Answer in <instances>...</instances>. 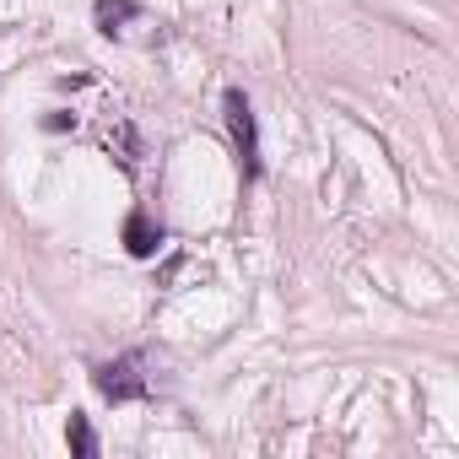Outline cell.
<instances>
[{"label":"cell","instance_id":"6da1fadb","mask_svg":"<svg viewBox=\"0 0 459 459\" xmlns=\"http://www.w3.org/2000/svg\"><path fill=\"white\" fill-rule=\"evenodd\" d=\"M92 384H98V394L114 400V405H125V400H146V394H152V378H146V357H141V351H125V357L103 362V368L92 373Z\"/></svg>","mask_w":459,"mask_h":459},{"label":"cell","instance_id":"7a4b0ae2","mask_svg":"<svg viewBox=\"0 0 459 459\" xmlns=\"http://www.w3.org/2000/svg\"><path fill=\"white\" fill-rule=\"evenodd\" d=\"M221 114H227V130H233V146H238L244 178H260V135H255V108H249V98L233 87V92L221 98Z\"/></svg>","mask_w":459,"mask_h":459},{"label":"cell","instance_id":"3957f363","mask_svg":"<svg viewBox=\"0 0 459 459\" xmlns=\"http://www.w3.org/2000/svg\"><path fill=\"white\" fill-rule=\"evenodd\" d=\"M125 249H130L135 260H152V255L162 249V227H157V221H152L141 205L125 216Z\"/></svg>","mask_w":459,"mask_h":459},{"label":"cell","instance_id":"277c9868","mask_svg":"<svg viewBox=\"0 0 459 459\" xmlns=\"http://www.w3.org/2000/svg\"><path fill=\"white\" fill-rule=\"evenodd\" d=\"M141 17V0H98V6H92V22H98V33H119L125 22H135Z\"/></svg>","mask_w":459,"mask_h":459},{"label":"cell","instance_id":"5b68a950","mask_svg":"<svg viewBox=\"0 0 459 459\" xmlns=\"http://www.w3.org/2000/svg\"><path fill=\"white\" fill-rule=\"evenodd\" d=\"M65 443H71L76 459H98V432H92V421H87L82 411H71V421H65Z\"/></svg>","mask_w":459,"mask_h":459},{"label":"cell","instance_id":"8992f818","mask_svg":"<svg viewBox=\"0 0 459 459\" xmlns=\"http://www.w3.org/2000/svg\"><path fill=\"white\" fill-rule=\"evenodd\" d=\"M135 162H141V141H135V130H130V125H119V168H125V173H135Z\"/></svg>","mask_w":459,"mask_h":459},{"label":"cell","instance_id":"52a82bcc","mask_svg":"<svg viewBox=\"0 0 459 459\" xmlns=\"http://www.w3.org/2000/svg\"><path fill=\"white\" fill-rule=\"evenodd\" d=\"M44 125H49V130H71V125H76V114H49Z\"/></svg>","mask_w":459,"mask_h":459}]
</instances>
